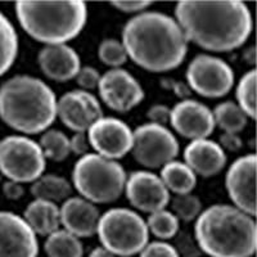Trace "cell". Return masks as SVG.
<instances>
[{
    "mask_svg": "<svg viewBox=\"0 0 257 257\" xmlns=\"http://www.w3.org/2000/svg\"><path fill=\"white\" fill-rule=\"evenodd\" d=\"M175 20L188 41L215 53L242 47L253 27L248 7L239 0H183L175 7Z\"/></svg>",
    "mask_w": 257,
    "mask_h": 257,
    "instance_id": "obj_1",
    "label": "cell"
},
{
    "mask_svg": "<svg viewBox=\"0 0 257 257\" xmlns=\"http://www.w3.org/2000/svg\"><path fill=\"white\" fill-rule=\"evenodd\" d=\"M127 57L149 72H167L184 62L188 40L175 18L161 12H142L122 29Z\"/></svg>",
    "mask_w": 257,
    "mask_h": 257,
    "instance_id": "obj_2",
    "label": "cell"
},
{
    "mask_svg": "<svg viewBox=\"0 0 257 257\" xmlns=\"http://www.w3.org/2000/svg\"><path fill=\"white\" fill-rule=\"evenodd\" d=\"M194 239L210 257H251L257 249V225L235 206L213 205L197 217Z\"/></svg>",
    "mask_w": 257,
    "mask_h": 257,
    "instance_id": "obj_3",
    "label": "cell"
},
{
    "mask_svg": "<svg viewBox=\"0 0 257 257\" xmlns=\"http://www.w3.org/2000/svg\"><path fill=\"white\" fill-rule=\"evenodd\" d=\"M56 117V94L43 80L16 75L0 85V118L16 132L26 135L47 132Z\"/></svg>",
    "mask_w": 257,
    "mask_h": 257,
    "instance_id": "obj_4",
    "label": "cell"
},
{
    "mask_svg": "<svg viewBox=\"0 0 257 257\" xmlns=\"http://www.w3.org/2000/svg\"><path fill=\"white\" fill-rule=\"evenodd\" d=\"M21 27L34 40L45 45H59L76 38L88 20V8L81 0L31 2L15 4Z\"/></svg>",
    "mask_w": 257,
    "mask_h": 257,
    "instance_id": "obj_5",
    "label": "cell"
},
{
    "mask_svg": "<svg viewBox=\"0 0 257 257\" xmlns=\"http://www.w3.org/2000/svg\"><path fill=\"white\" fill-rule=\"evenodd\" d=\"M127 175L122 165L96 153L80 157L73 166V187L91 203H112L125 190Z\"/></svg>",
    "mask_w": 257,
    "mask_h": 257,
    "instance_id": "obj_6",
    "label": "cell"
},
{
    "mask_svg": "<svg viewBox=\"0 0 257 257\" xmlns=\"http://www.w3.org/2000/svg\"><path fill=\"white\" fill-rule=\"evenodd\" d=\"M96 234L102 247L117 257L139 254L149 243V230L143 217L125 207L111 208L100 216Z\"/></svg>",
    "mask_w": 257,
    "mask_h": 257,
    "instance_id": "obj_7",
    "label": "cell"
},
{
    "mask_svg": "<svg viewBox=\"0 0 257 257\" xmlns=\"http://www.w3.org/2000/svg\"><path fill=\"white\" fill-rule=\"evenodd\" d=\"M45 157L39 143L24 135L0 141V173L20 184L34 183L45 170Z\"/></svg>",
    "mask_w": 257,
    "mask_h": 257,
    "instance_id": "obj_8",
    "label": "cell"
},
{
    "mask_svg": "<svg viewBox=\"0 0 257 257\" xmlns=\"http://www.w3.org/2000/svg\"><path fill=\"white\" fill-rule=\"evenodd\" d=\"M132 152L142 166L160 169L178 157L179 143L166 126L148 122L133 132Z\"/></svg>",
    "mask_w": 257,
    "mask_h": 257,
    "instance_id": "obj_9",
    "label": "cell"
},
{
    "mask_svg": "<svg viewBox=\"0 0 257 257\" xmlns=\"http://www.w3.org/2000/svg\"><path fill=\"white\" fill-rule=\"evenodd\" d=\"M187 84L190 90L205 98H221L231 90L234 71L219 57L198 54L188 64Z\"/></svg>",
    "mask_w": 257,
    "mask_h": 257,
    "instance_id": "obj_10",
    "label": "cell"
},
{
    "mask_svg": "<svg viewBox=\"0 0 257 257\" xmlns=\"http://www.w3.org/2000/svg\"><path fill=\"white\" fill-rule=\"evenodd\" d=\"M98 90L104 104L118 113L132 111L144 99L142 85L123 68H111L102 75Z\"/></svg>",
    "mask_w": 257,
    "mask_h": 257,
    "instance_id": "obj_11",
    "label": "cell"
},
{
    "mask_svg": "<svg viewBox=\"0 0 257 257\" xmlns=\"http://www.w3.org/2000/svg\"><path fill=\"white\" fill-rule=\"evenodd\" d=\"M256 155H245L237 158L225 176V187L234 206L249 216L257 215L256 206Z\"/></svg>",
    "mask_w": 257,
    "mask_h": 257,
    "instance_id": "obj_12",
    "label": "cell"
},
{
    "mask_svg": "<svg viewBox=\"0 0 257 257\" xmlns=\"http://www.w3.org/2000/svg\"><path fill=\"white\" fill-rule=\"evenodd\" d=\"M88 141L96 155L116 161L132 152L133 132L122 120L102 117L88 130Z\"/></svg>",
    "mask_w": 257,
    "mask_h": 257,
    "instance_id": "obj_13",
    "label": "cell"
},
{
    "mask_svg": "<svg viewBox=\"0 0 257 257\" xmlns=\"http://www.w3.org/2000/svg\"><path fill=\"white\" fill-rule=\"evenodd\" d=\"M57 116L66 127L75 133H86L103 117L99 100L90 91L71 90L57 102Z\"/></svg>",
    "mask_w": 257,
    "mask_h": 257,
    "instance_id": "obj_14",
    "label": "cell"
},
{
    "mask_svg": "<svg viewBox=\"0 0 257 257\" xmlns=\"http://www.w3.org/2000/svg\"><path fill=\"white\" fill-rule=\"evenodd\" d=\"M130 205L142 212L165 210L170 203V192L164 181L151 171H134L126 179L125 190Z\"/></svg>",
    "mask_w": 257,
    "mask_h": 257,
    "instance_id": "obj_15",
    "label": "cell"
},
{
    "mask_svg": "<svg viewBox=\"0 0 257 257\" xmlns=\"http://www.w3.org/2000/svg\"><path fill=\"white\" fill-rule=\"evenodd\" d=\"M39 242L24 217L0 211V257H38Z\"/></svg>",
    "mask_w": 257,
    "mask_h": 257,
    "instance_id": "obj_16",
    "label": "cell"
},
{
    "mask_svg": "<svg viewBox=\"0 0 257 257\" xmlns=\"http://www.w3.org/2000/svg\"><path fill=\"white\" fill-rule=\"evenodd\" d=\"M170 123L173 128L187 139H207L215 130L212 111L196 99H184L171 108Z\"/></svg>",
    "mask_w": 257,
    "mask_h": 257,
    "instance_id": "obj_17",
    "label": "cell"
},
{
    "mask_svg": "<svg viewBox=\"0 0 257 257\" xmlns=\"http://www.w3.org/2000/svg\"><path fill=\"white\" fill-rule=\"evenodd\" d=\"M59 217L64 230L80 239L95 235L100 212L88 199L82 197H70L59 208Z\"/></svg>",
    "mask_w": 257,
    "mask_h": 257,
    "instance_id": "obj_18",
    "label": "cell"
},
{
    "mask_svg": "<svg viewBox=\"0 0 257 257\" xmlns=\"http://www.w3.org/2000/svg\"><path fill=\"white\" fill-rule=\"evenodd\" d=\"M38 63L48 79L66 82L75 79L81 68L80 56L73 48L66 44L45 45L39 52Z\"/></svg>",
    "mask_w": 257,
    "mask_h": 257,
    "instance_id": "obj_19",
    "label": "cell"
},
{
    "mask_svg": "<svg viewBox=\"0 0 257 257\" xmlns=\"http://www.w3.org/2000/svg\"><path fill=\"white\" fill-rule=\"evenodd\" d=\"M184 162L196 175L211 178L221 173L226 165V155L216 142L196 139L185 147Z\"/></svg>",
    "mask_w": 257,
    "mask_h": 257,
    "instance_id": "obj_20",
    "label": "cell"
},
{
    "mask_svg": "<svg viewBox=\"0 0 257 257\" xmlns=\"http://www.w3.org/2000/svg\"><path fill=\"white\" fill-rule=\"evenodd\" d=\"M24 219L31 230L41 237H48L57 231L61 225L59 207L57 203L43 199H35L26 207Z\"/></svg>",
    "mask_w": 257,
    "mask_h": 257,
    "instance_id": "obj_21",
    "label": "cell"
},
{
    "mask_svg": "<svg viewBox=\"0 0 257 257\" xmlns=\"http://www.w3.org/2000/svg\"><path fill=\"white\" fill-rule=\"evenodd\" d=\"M160 178L167 190L175 193L176 196L189 194L197 185V175L181 161L174 160L162 166Z\"/></svg>",
    "mask_w": 257,
    "mask_h": 257,
    "instance_id": "obj_22",
    "label": "cell"
},
{
    "mask_svg": "<svg viewBox=\"0 0 257 257\" xmlns=\"http://www.w3.org/2000/svg\"><path fill=\"white\" fill-rule=\"evenodd\" d=\"M30 192L35 199L59 203L70 198L72 194V185L63 176L47 174V175H41L32 183Z\"/></svg>",
    "mask_w": 257,
    "mask_h": 257,
    "instance_id": "obj_23",
    "label": "cell"
},
{
    "mask_svg": "<svg viewBox=\"0 0 257 257\" xmlns=\"http://www.w3.org/2000/svg\"><path fill=\"white\" fill-rule=\"evenodd\" d=\"M18 56V35L13 24L0 12V77L8 72Z\"/></svg>",
    "mask_w": 257,
    "mask_h": 257,
    "instance_id": "obj_24",
    "label": "cell"
},
{
    "mask_svg": "<svg viewBox=\"0 0 257 257\" xmlns=\"http://www.w3.org/2000/svg\"><path fill=\"white\" fill-rule=\"evenodd\" d=\"M44 249L48 257H82L84 254L81 240L64 229L48 235Z\"/></svg>",
    "mask_w": 257,
    "mask_h": 257,
    "instance_id": "obj_25",
    "label": "cell"
},
{
    "mask_svg": "<svg viewBox=\"0 0 257 257\" xmlns=\"http://www.w3.org/2000/svg\"><path fill=\"white\" fill-rule=\"evenodd\" d=\"M215 125L219 126L224 133L239 134L247 126V116L239 108L237 103L225 100L215 107L212 111Z\"/></svg>",
    "mask_w": 257,
    "mask_h": 257,
    "instance_id": "obj_26",
    "label": "cell"
},
{
    "mask_svg": "<svg viewBox=\"0 0 257 257\" xmlns=\"http://www.w3.org/2000/svg\"><path fill=\"white\" fill-rule=\"evenodd\" d=\"M40 146L45 160H52L54 162H62L70 156V139L61 130L50 128L47 130L40 138Z\"/></svg>",
    "mask_w": 257,
    "mask_h": 257,
    "instance_id": "obj_27",
    "label": "cell"
},
{
    "mask_svg": "<svg viewBox=\"0 0 257 257\" xmlns=\"http://www.w3.org/2000/svg\"><path fill=\"white\" fill-rule=\"evenodd\" d=\"M256 93H257V71L249 70L245 72L239 80L235 91L237 96V104L242 109L247 117H251L256 120L257 117V104H256Z\"/></svg>",
    "mask_w": 257,
    "mask_h": 257,
    "instance_id": "obj_28",
    "label": "cell"
},
{
    "mask_svg": "<svg viewBox=\"0 0 257 257\" xmlns=\"http://www.w3.org/2000/svg\"><path fill=\"white\" fill-rule=\"evenodd\" d=\"M146 222L148 230L161 240L171 239L179 231L178 217L166 208L149 213V217Z\"/></svg>",
    "mask_w": 257,
    "mask_h": 257,
    "instance_id": "obj_29",
    "label": "cell"
},
{
    "mask_svg": "<svg viewBox=\"0 0 257 257\" xmlns=\"http://www.w3.org/2000/svg\"><path fill=\"white\" fill-rule=\"evenodd\" d=\"M171 202V212L178 217V220H183L185 222L194 221L202 212V202L197 196L181 194L175 196Z\"/></svg>",
    "mask_w": 257,
    "mask_h": 257,
    "instance_id": "obj_30",
    "label": "cell"
},
{
    "mask_svg": "<svg viewBox=\"0 0 257 257\" xmlns=\"http://www.w3.org/2000/svg\"><path fill=\"white\" fill-rule=\"evenodd\" d=\"M98 57L105 66L112 68H121L127 61V53L120 40L109 38L104 39L98 48Z\"/></svg>",
    "mask_w": 257,
    "mask_h": 257,
    "instance_id": "obj_31",
    "label": "cell"
},
{
    "mask_svg": "<svg viewBox=\"0 0 257 257\" xmlns=\"http://www.w3.org/2000/svg\"><path fill=\"white\" fill-rule=\"evenodd\" d=\"M175 249L179 257H201L202 251L199 249L196 239L189 233L179 230L175 237Z\"/></svg>",
    "mask_w": 257,
    "mask_h": 257,
    "instance_id": "obj_32",
    "label": "cell"
},
{
    "mask_svg": "<svg viewBox=\"0 0 257 257\" xmlns=\"http://www.w3.org/2000/svg\"><path fill=\"white\" fill-rule=\"evenodd\" d=\"M139 254V257H179L175 247L164 240L148 243Z\"/></svg>",
    "mask_w": 257,
    "mask_h": 257,
    "instance_id": "obj_33",
    "label": "cell"
},
{
    "mask_svg": "<svg viewBox=\"0 0 257 257\" xmlns=\"http://www.w3.org/2000/svg\"><path fill=\"white\" fill-rule=\"evenodd\" d=\"M75 79H76L77 85L81 88V90L90 91L98 88L100 81V73L99 71L91 67V66H85V67L80 68Z\"/></svg>",
    "mask_w": 257,
    "mask_h": 257,
    "instance_id": "obj_34",
    "label": "cell"
},
{
    "mask_svg": "<svg viewBox=\"0 0 257 257\" xmlns=\"http://www.w3.org/2000/svg\"><path fill=\"white\" fill-rule=\"evenodd\" d=\"M111 4L120 12L128 13V15L130 13L139 15L149 6H152V2H148V0H114V2H111Z\"/></svg>",
    "mask_w": 257,
    "mask_h": 257,
    "instance_id": "obj_35",
    "label": "cell"
},
{
    "mask_svg": "<svg viewBox=\"0 0 257 257\" xmlns=\"http://www.w3.org/2000/svg\"><path fill=\"white\" fill-rule=\"evenodd\" d=\"M170 116H171V108L166 104H155L147 112V117L151 120V122L162 126L170 122Z\"/></svg>",
    "mask_w": 257,
    "mask_h": 257,
    "instance_id": "obj_36",
    "label": "cell"
},
{
    "mask_svg": "<svg viewBox=\"0 0 257 257\" xmlns=\"http://www.w3.org/2000/svg\"><path fill=\"white\" fill-rule=\"evenodd\" d=\"M161 85H162V88L166 89V90H173L176 96L181 98V100L189 99L190 95H192V90H190V88L188 86V84H185V82L176 81V80L165 77V79L161 80Z\"/></svg>",
    "mask_w": 257,
    "mask_h": 257,
    "instance_id": "obj_37",
    "label": "cell"
},
{
    "mask_svg": "<svg viewBox=\"0 0 257 257\" xmlns=\"http://www.w3.org/2000/svg\"><path fill=\"white\" fill-rule=\"evenodd\" d=\"M70 148L71 153L76 156H85L88 155V151L90 148L86 133H75L72 138L70 139Z\"/></svg>",
    "mask_w": 257,
    "mask_h": 257,
    "instance_id": "obj_38",
    "label": "cell"
},
{
    "mask_svg": "<svg viewBox=\"0 0 257 257\" xmlns=\"http://www.w3.org/2000/svg\"><path fill=\"white\" fill-rule=\"evenodd\" d=\"M220 147L222 151H229V152H238L243 147V142L238 134H231V133H224L220 135Z\"/></svg>",
    "mask_w": 257,
    "mask_h": 257,
    "instance_id": "obj_39",
    "label": "cell"
},
{
    "mask_svg": "<svg viewBox=\"0 0 257 257\" xmlns=\"http://www.w3.org/2000/svg\"><path fill=\"white\" fill-rule=\"evenodd\" d=\"M2 189H3V194L6 196V198H8L9 201H18L25 194V189L22 184L12 180H7L3 187H2Z\"/></svg>",
    "mask_w": 257,
    "mask_h": 257,
    "instance_id": "obj_40",
    "label": "cell"
},
{
    "mask_svg": "<svg viewBox=\"0 0 257 257\" xmlns=\"http://www.w3.org/2000/svg\"><path fill=\"white\" fill-rule=\"evenodd\" d=\"M89 257H117L114 256L112 252H109L108 249H105L104 247H95L94 249H91V252L89 253Z\"/></svg>",
    "mask_w": 257,
    "mask_h": 257,
    "instance_id": "obj_41",
    "label": "cell"
},
{
    "mask_svg": "<svg viewBox=\"0 0 257 257\" xmlns=\"http://www.w3.org/2000/svg\"><path fill=\"white\" fill-rule=\"evenodd\" d=\"M243 59L251 66H254L256 64V48L251 47L248 49H245L244 53H243Z\"/></svg>",
    "mask_w": 257,
    "mask_h": 257,
    "instance_id": "obj_42",
    "label": "cell"
}]
</instances>
